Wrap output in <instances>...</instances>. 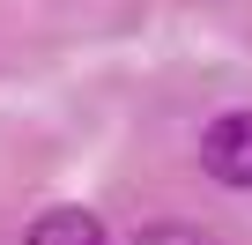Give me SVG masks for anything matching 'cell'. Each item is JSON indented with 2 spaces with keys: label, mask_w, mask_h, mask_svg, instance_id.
Listing matches in <instances>:
<instances>
[{
  "label": "cell",
  "mask_w": 252,
  "mask_h": 245,
  "mask_svg": "<svg viewBox=\"0 0 252 245\" xmlns=\"http://www.w3.org/2000/svg\"><path fill=\"white\" fill-rule=\"evenodd\" d=\"M200 171L230 193H252V111H222L200 134Z\"/></svg>",
  "instance_id": "6da1fadb"
},
{
  "label": "cell",
  "mask_w": 252,
  "mask_h": 245,
  "mask_svg": "<svg viewBox=\"0 0 252 245\" xmlns=\"http://www.w3.org/2000/svg\"><path fill=\"white\" fill-rule=\"evenodd\" d=\"M23 245H104V223H96L89 208H45V215L23 230Z\"/></svg>",
  "instance_id": "7a4b0ae2"
},
{
  "label": "cell",
  "mask_w": 252,
  "mask_h": 245,
  "mask_svg": "<svg viewBox=\"0 0 252 245\" xmlns=\"http://www.w3.org/2000/svg\"><path fill=\"white\" fill-rule=\"evenodd\" d=\"M134 245H215L200 223H149V230H134Z\"/></svg>",
  "instance_id": "3957f363"
}]
</instances>
